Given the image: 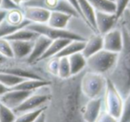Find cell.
<instances>
[{
    "instance_id": "cell-33",
    "label": "cell",
    "mask_w": 130,
    "mask_h": 122,
    "mask_svg": "<svg viewBox=\"0 0 130 122\" xmlns=\"http://www.w3.org/2000/svg\"><path fill=\"white\" fill-rule=\"evenodd\" d=\"M0 54L6 58H13V50L9 40L5 38H0Z\"/></svg>"
},
{
    "instance_id": "cell-32",
    "label": "cell",
    "mask_w": 130,
    "mask_h": 122,
    "mask_svg": "<svg viewBox=\"0 0 130 122\" xmlns=\"http://www.w3.org/2000/svg\"><path fill=\"white\" fill-rule=\"evenodd\" d=\"M119 122H130V92L124 98L122 114Z\"/></svg>"
},
{
    "instance_id": "cell-21",
    "label": "cell",
    "mask_w": 130,
    "mask_h": 122,
    "mask_svg": "<svg viewBox=\"0 0 130 122\" xmlns=\"http://www.w3.org/2000/svg\"><path fill=\"white\" fill-rule=\"evenodd\" d=\"M51 84V81L42 80V79H26L23 81L15 86L14 87L11 89H18L24 90V91H36L38 88H41L43 86H49Z\"/></svg>"
},
{
    "instance_id": "cell-34",
    "label": "cell",
    "mask_w": 130,
    "mask_h": 122,
    "mask_svg": "<svg viewBox=\"0 0 130 122\" xmlns=\"http://www.w3.org/2000/svg\"><path fill=\"white\" fill-rule=\"evenodd\" d=\"M113 1L115 4V15L119 20L123 13L126 10V6L129 3V0H113Z\"/></svg>"
},
{
    "instance_id": "cell-25",
    "label": "cell",
    "mask_w": 130,
    "mask_h": 122,
    "mask_svg": "<svg viewBox=\"0 0 130 122\" xmlns=\"http://www.w3.org/2000/svg\"><path fill=\"white\" fill-rule=\"evenodd\" d=\"M5 21L6 22H8L9 24H11V25L18 26L23 23L26 20L24 19L23 13H22V9L19 7L9 10V11L6 12Z\"/></svg>"
},
{
    "instance_id": "cell-38",
    "label": "cell",
    "mask_w": 130,
    "mask_h": 122,
    "mask_svg": "<svg viewBox=\"0 0 130 122\" xmlns=\"http://www.w3.org/2000/svg\"><path fill=\"white\" fill-rule=\"evenodd\" d=\"M10 88H8L7 86H6L5 85H3L2 83L0 82V96L3 95L4 94H6L7 91H9Z\"/></svg>"
},
{
    "instance_id": "cell-6",
    "label": "cell",
    "mask_w": 130,
    "mask_h": 122,
    "mask_svg": "<svg viewBox=\"0 0 130 122\" xmlns=\"http://www.w3.org/2000/svg\"><path fill=\"white\" fill-rule=\"evenodd\" d=\"M50 85L38 88L33 92L29 97H27L21 105H19L13 111H14L16 116H18L22 113L39 109L46 105L50 99Z\"/></svg>"
},
{
    "instance_id": "cell-12",
    "label": "cell",
    "mask_w": 130,
    "mask_h": 122,
    "mask_svg": "<svg viewBox=\"0 0 130 122\" xmlns=\"http://www.w3.org/2000/svg\"><path fill=\"white\" fill-rule=\"evenodd\" d=\"M118 19L115 13H106V12L95 11V31L103 35L107 31L116 27L118 24Z\"/></svg>"
},
{
    "instance_id": "cell-20",
    "label": "cell",
    "mask_w": 130,
    "mask_h": 122,
    "mask_svg": "<svg viewBox=\"0 0 130 122\" xmlns=\"http://www.w3.org/2000/svg\"><path fill=\"white\" fill-rule=\"evenodd\" d=\"M70 41H71V39H65V38H58V39L52 40L49 47H47L45 52L44 53L43 55L39 58V60L38 62L44 61V60H46L48 58L55 56Z\"/></svg>"
},
{
    "instance_id": "cell-4",
    "label": "cell",
    "mask_w": 130,
    "mask_h": 122,
    "mask_svg": "<svg viewBox=\"0 0 130 122\" xmlns=\"http://www.w3.org/2000/svg\"><path fill=\"white\" fill-rule=\"evenodd\" d=\"M117 57V53L110 52L103 48L87 58L86 70L106 76V74L113 68Z\"/></svg>"
},
{
    "instance_id": "cell-29",
    "label": "cell",
    "mask_w": 130,
    "mask_h": 122,
    "mask_svg": "<svg viewBox=\"0 0 130 122\" xmlns=\"http://www.w3.org/2000/svg\"><path fill=\"white\" fill-rule=\"evenodd\" d=\"M71 67H70L69 58L60 57L59 58V68H58V78L60 79H67L71 77Z\"/></svg>"
},
{
    "instance_id": "cell-13",
    "label": "cell",
    "mask_w": 130,
    "mask_h": 122,
    "mask_svg": "<svg viewBox=\"0 0 130 122\" xmlns=\"http://www.w3.org/2000/svg\"><path fill=\"white\" fill-rule=\"evenodd\" d=\"M51 42H52V40L50 38H46L43 35H38V38L34 40L32 50H31L30 54H29V56L26 58V60L30 63H37L39 60V58L43 55L44 53L45 52Z\"/></svg>"
},
{
    "instance_id": "cell-14",
    "label": "cell",
    "mask_w": 130,
    "mask_h": 122,
    "mask_svg": "<svg viewBox=\"0 0 130 122\" xmlns=\"http://www.w3.org/2000/svg\"><path fill=\"white\" fill-rule=\"evenodd\" d=\"M103 109V98L89 99L83 110V117L87 122H94Z\"/></svg>"
},
{
    "instance_id": "cell-19",
    "label": "cell",
    "mask_w": 130,
    "mask_h": 122,
    "mask_svg": "<svg viewBox=\"0 0 130 122\" xmlns=\"http://www.w3.org/2000/svg\"><path fill=\"white\" fill-rule=\"evenodd\" d=\"M69 63L71 67V76L78 75L83 72L87 67V58L83 55L81 52L76 53L69 56Z\"/></svg>"
},
{
    "instance_id": "cell-10",
    "label": "cell",
    "mask_w": 130,
    "mask_h": 122,
    "mask_svg": "<svg viewBox=\"0 0 130 122\" xmlns=\"http://www.w3.org/2000/svg\"><path fill=\"white\" fill-rule=\"evenodd\" d=\"M24 19L29 21L30 23H47L51 12L47 9L38 6H21Z\"/></svg>"
},
{
    "instance_id": "cell-39",
    "label": "cell",
    "mask_w": 130,
    "mask_h": 122,
    "mask_svg": "<svg viewBox=\"0 0 130 122\" xmlns=\"http://www.w3.org/2000/svg\"><path fill=\"white\" fill-rule=\"evenodd\" d=\"M34 122H46L45 120V111L39 115V116L37 118V119Z\"/></svg>"
},
{
    "instance_id": "cell-16",
    "label": "cell",
    "mask_w": 130,
    "mask_h": 122,
    "mask_svg": "<svg viewBox=\"0 0 130 122\" xmlns=\"http://www.w3.org/2000/svg\"><path fill=\"white\" fill-rule=\"evenodd\" d=\"M10 45H11L12 50H13V58L15 59H26L30 54L32 50L33 41H21V40H11Z\"/></svg>"
},
{
    "instance_id": "cell-3",
    "label": "cell",
    "mask_w": 130,
    "mask_h": 122,
    "mask_svg": "<svg viewBox=\"0 0 130 122\" xmlns=\"http://www.w3.org/2000/svg\"><path fill=\"white\" fill-rule=\"evenodd\" d=\"M107 79L104 75L86 70L80 79V89L86 98H103L106 89Z\"/></svg>"
},
{
    "instance_id": "cell-8",
    "label": "cell",
    "mask_w": 130,
    "mask_h": 122,
    "mask_svg": "<svg viewBox=\"0 0 130 122\" xmlns=\"http://www.w3.org/2000/svg\"><path fill=\"white\" fill-rule=\"evenodd\" d=\"M22 6H38V7L49 10L50 12H62V13H66L72 16L81 18L78 11L66 0H28Z\"/></svg>"
},
{
    "instance_id": "cell-18",
    "label": "cell",
    "mask_w": 130,
    "mask_h": 122,
    "mask_svg": "<svg viewBox=\"0 0 130 122\" xmlns=\"http://www.w3.org/2000/svg\"><path fill=\"white\" fill-rule=\"evenodd\" d=\"M72 15L58 11H52L50 13L48 22L46 24L58 29H68L72 19Z\"/></svg>"
},
{
    "instance_id": "cell-31",
    "label": "cell",
    "mask_w": 130,
    "mask_h": 122,
    "mask_svg": "<svg viewBox=\"0 0 130 122\" xmlns=\"http://www.w3.org/2000/svg\"><path fill=\"white\" fill-rule=\"evenodd\" d=\"M16 117L13 110L0 102V122H14Z\"/></svg>"
},
{
    "instance_id": "cell-11",
    "label": "cell",
    "mask_w": 130,
    "mask_h": 122,
    "mask_svg": "<svg viewBox=\"0 0 130 122\" xmlns=\"http://www.w3.org/2000/svg\"><path fill=\"white\" fill-rule=\"evenodd\" d=\"M34 92V91H33ZM31 91H24L18 89H10L6 94L0 96V102L12 110H14L24 102L27 97L33 93Z\"/></svg>"
},
{
    "instance_id": "cell-27",
    "label": "cell",
    "mask_w": 130,
    "mask_h": 122,
    "mask_svg": "<svg viewBox=\"0 0 130 122\" xmlns=\"http://www.w3.org/2000/svg\"><path fill=\"white\" fill-rule=\"evenodd\" d=\"M23 78H21L19 76L13 75V74L6 73V72H0V82L8 88H13L18 84H20L22 81H23Z\"/></svg>"
},
{
    "instance_id": "cell-7",
    "label": "cell",
    "mask_w": 130,
    "mask_h": 122,
    "mask_svg": "<svg viewBox=\"0 0 130 122\" xmlns=\"http://www.w3.org/2000/svg\"><path fill=\"white\" fill-rule=\"evenodd\" d=\"M28 29L35 31L38 34L45 36L51 40L58 39V38H65L71 40H87L79 34L74 32L68 29H58L52 26H49L46 23H29L26 26Z\"/></svg>"
},
{
    "instance_id": "cell-5",
    "label": "cell",
    "mask_w": 130,
    "mask_h": 122,
    "mask_svg": "<svg viewBox=\"0 0 130 122\" xmlns=\"http://www.w3.org/2000/svg\"><path fill=\"white\" fill-rule=\"evenodd\" d=\"M123 103L124 98L121 96L113 84L107 79L106 89L103 97V109L110 115L119 120L123 111Z\"/></svg>"
},
{
    "instance_id": "cell-24",
    "label": "cell",
    "mask_w": 130,
    "mask_h": 122,
    "mask_svg": "<svg viewBox=\"0 0 130 122\" xmlns=\"http://www.w3.org/2000/svg\"><path fill=\"white\" fill-rule=\"evenodd\" d=\"M94 11L115 13V4L113 0H87Z\"/></svg>"
},
{
    "instance_id": "cell-26",
    "label": "cell",
    "mask_w": 130,
    "mask_h": 122,
    "mask_svg": "<svg viewBox=\"0 0 130 122\" xmlns=\"http://www.w3.org/2000/svg\"><path fill=\"white\" fill-rule=\"evenodd\" d=\"M29 23H30V22L26 20L25 22L22 24H21V25L14 26V25H11V24H9L8 22H6L4 19V21L0 23V38H6V37L16 32L17 30H19V29H22V28H24V27H26V26H28Z\"/></svg>"
},
{
    "instance_id": "cell-42",
    "label": "cell",
    "mask_w": 130,
    "mask_h": 122,
    "mask_svg": "<svg viewBox=\"0 0 130 122\" xmlns=\"http://www.w3.org/2000/svg\"><path fill=\"white\" fill-rule=\"evenodd\" d=\"M7 59H8V58L5 57L4 55H2V54H0V65H2L5 62H6V60H7Z\"/></svg>"
},
{
    "instance_id": "cell-2",
    "label": "cell",
    "mask_w": 130,
    "mask_h": 122,
    "mask_svg": "<svg viewBox=\"0 0 130 122\" xmlns=\"http://www.w3.org/2000/svg\"><path fill=\"white\" fill-rule=\"evenodd\" d=\"M119 26L123 33V47L118 54L113 68L105 77L125 98L130 92V35L122 26Z\"/></svg>"
},
{
    "instance_id": "cell-30",
    "label": "cell",
    "mask_w": 130,
    "mask_h": 122,
    "mask_svg": "<svg viewBox=\"0 0 130 122\" xmlns=\"http://www.w3.org/2000/svg\"><path fill=\"white\" fill-rule=\"evenodd\" d=\"M44 64H45V70L49 75L53 77H57L58 76V68H59V58L58 57H51L46 60H44Z\"/></svg>"
},
{
    "instance_id": "cell-43",
    "label": "cell",
    "mask_w": 130,
    "mask_h": 122,
    "mask_svg": "<svg viewBox=\"0 0 130 122\" xmlns=\"http://www.w3.org/2000/svg\"><path fill=\"white\" fill-rule=\"evenodd\" d=\"M126 11H127L128 13H130V0H129V3H128L127 6H126Z\"/></svg>"
},
{
    "instance_id": "cell-41",
    "label": "cell",
    "mask_w": 130,
    "mask_h": 122,
    "mask_svg": "<svg viewBox=\"0 0 130 122\" xmlns=\"http://www.w3.org/2000/svg\"><path fill=\"white\" fill-rule=\"evenodd\" d=\"M13 3H14L15 5H17L19 7H21V6H22L24 3L27 2L28 0H13Z\"/></svg>"
},
{
    "instance_id": "cell-37",
    "label": "cell",
    "mask_w": 130,
    "mask_h": 122,
    "mask_svg": "<svg viewBox=\"0 0 130 122\" xmlns=\"http://www.w3.org/2000/svg\"><path fill=\"white\" fill-rule=\"evenodd\" d=\"M14 8H19V6L13 3V0H2L1 5H0V9L5 10V11H9Z\"/></svg>"
},
{
    "instance_id": "cell-15",
    "label": "cell",
    "mask_w": 130,
    "mask_h": 122,
    "mask_svg": "<svg viewBox=\"0 0 130 122\" xmlns=\"http://www.w3.org/2000/svg\"><path fill=\"white\" fill-rule=\"evenodd\" d=\"M103 49V36L99 33H93L87 38L82 54L86 58Z\"/></svg>"
},
{
    "instance_id": "cell-44",
    "label": "cell",
    "mask_w": 130,
    "mask_h": 122,
    "mask_svg": "<svg viewBox=\"0 0 130 122\" xmlns=\"http://www.w3.org/2000/svg\"><path fill=\"white\" fill-rule=\"evenodd\" d=\"M1 2H2V0H0V5H1Z\"/></svg>"
},
{
    "instance_id": "cell-17",
    "label": "cell",
    "mask_w": 130,
    "mask_h": 122,
    "mask_svg": "<svg viewBox=\"0 0 130 122\" xmlns=\"http://www.w3.org/2000/svg\"><path fill=\"white\" fill-rule=\"evenodd\" d=\"M77 2L82 19L95 31V11L94 8L87 0H77Z\"/></svg>"
},
{
    "instance_id": "cell-22",
    "label": "cell",
    "mask_w": 130,
    "mask_h": 122,
    "mask_svg": "<svg viewBox=\"0 0 130 122\" xmlns=\"http://www.w3.org/2000/svg\"><path fill=\"white\" fill-rule=\"evenodd\" d=\"M86 40H71L67 45H65L59 53L55 55V57H69L71 54L76 53L82 52L85 47Z\"/></svg>"
},
{
    "instance_id": "cell-35",
    "label": "cell",
    "mask_w": 130,
    "mask_h": 122,
    "mask_svg": "<svg viewBox=\"0 0 130 122\" xmlns=\"http://www.w3.org/2000/svg\"><path fill=\"white\" fill-rule=\"evenodd\" d=\"M118 24L122 26L127 31L128 34L130 35V13L126 10L123 13V14L120 16V18L119 19Z\"/></svg>"
},
{
    "instance_id": "cell-36",
    "label": "cell",
    "mask_w": 130,
    "mask_h": 122,
    "mask_svg": "<svg viewBox=\"0 0 130 122\" xmlns=\"http://www.w3.org/2000/svg\"><path fill=\"white\" fill-rule=\"evenodd\" d=\"M94 122H119V119L112 117L104 109H103Z\"/></svg>"
},
{
    "instance_id": "cell-1",
    "label": "cell",
    "mask_w": 130,
    "mask_h": 122,
    "mask_svg": "<svg viewBox=\"0 0 130 122\" xmlns=\"http://www.w3.org/2000/svg\"><path fill=\"white\" fill-rule=\"evenodd\" d=\"M84 71L67 79L52 77L50 99L45 109L46 122H87L83 110L88 99L80 89Z\"/></svg>"
},
{
    "instance_id": "cell-23",
    "label": "cell",
    "mask_w": 130,
    "mask_h": 122,
    "mask_svg": "<svg viewBox=\"0 0 130 122\" xmlns=\"http://www.w3.org/2000/svg\"><path fill=\"white\" fill-rule=\"evenodd\" d=\"M37 32L31 30V29H28L27 27H24L17 30L16 32L13 33V34L9 35V36L6 37V39L9 40H21V41H33L38 37Z\"/></svg>"
},
{
    "instance_id": "cell-9",
    "label": "cell",
    "mask_w": 130,
    "mask_h": 122,
    "mask_svg": "<svg viewBox=\"0 0 130 122\" xmlns=\"http://www.w3.org/2000/svg\"><path fill=\"white\" fill-rule=\"evenodd\" d=\"M103 36V48L119 54L123 47L122 29L117 24L116 27L107 31Z\"/></svg>"
},
{
    "instance_id": "cell-28",
    "label": "cell",
    "mask_w": 130,
    "mask_h": 122,
    "mask_svg": "<svg viewBox=\"0 0 130 122\" xmlns=\"http://www.w3.org/2000/svg\"><path fill=\"white\" fill-rule=\"evenodd\" d=\"M45 108H46V105L39 108V109L34 110V111L22 113L16 117V119L14 120V122H34L37 119V118L45 111Z\"/></svg>"
},
{
    "instance_id": "cell-40",
    "label": "cell",
    "mask_w": 130,
    "mask_h": 122,
    "mask_svg": "<svg viewBox=\"0 0 130 122\" xmlns=\"http://www.w3.org/2000/svg\"><path fill=\"white\" fill-rule=\"evenodd\" d=\"M6 12L7 11H5V10L0 9V23L4 21L5 17H6Z\"/></svg>"
}]
</instances>
